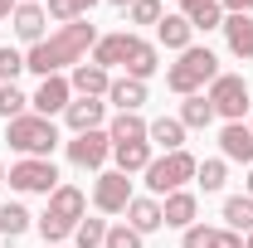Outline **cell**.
Returning a JSON list of instances; mask_svg holds the SVG:
<instances>
[{
	"instance_id": "74e56055",
	"label": "cell",
	"mask_w": 253,
	"mask_h": 248,
	"mask_svg": "<svg viewBox=\"0 0 253 248\" xmlns=\"http://www.w3.org/2000/svg\"><path fill=\"white\" fill-rule=\"evenodd\" d=\"M229 15H253V0H219Z\"/></svg>"
},
{
	"instance_id": "e0dca14e",
	"label": "cell",
	"mask_w": 253,
	"mask_h": 248,
	"mask_svg": "<svg viewBox=\"0 0 253 248\" xmlns=\"http://www.w3.org/2000/svg\"><path fill=\"white\" fill-rule=\"evenodd\" d=\"M146 141L161 146V151H185V122L180 117H156L146 126Z\"/></svg>"
},
{
	"instance_id": "7bdbcfd3",
	"label": "cell",
	"mask_w": 253,
	"mask_h": 248,
	"mask_svg": "<svg viewBox=\"0 0 253 248\" xmlns=\"http://www.w3.org/2000/svg\"><path fill=\"white\" fill-rule=\"evenodd\" d=\"M0 185H5V165H0Z\"/></svg>"
},
{
	"instance_id": "ffe728a7",
	"label": "cell",
	"mask_w": 253,
	"mask_h": 248,
	"mask_svg": "<svg viewBox=\"0 0 253 248\" xmlns=\"http://www.w3.org/2000/svg\"><path fill=\"white\" fill-rule=\"evenodd\" d=\"M190 34H195V25H190L185 15H161V25H156V39L166 44V49L185 54V49H190Z\"/></svg>"
},
{
	"instance_id": "d590c367",
	"label": "cell",
	"mask_w": 253,
	"mask_h": 248,
	"mask_svg": "<svg viewBox=\"0 0 253 248\" xmlns=\"http://www.w3.org/2000/svg\"><path fill=\"white\" fill-rule=\"evenodd\" d=\"M210 244H214V229H205V224H190L180 239V248H210Z\"/></svg>"
},
{
	"instance_id": "5bb4252c",
	"label": "cell",
	"mask_w": 253,
	"mask_h": 248,
	"mask_svg": "<svg viewBox=\"0 0 253 248\" xmlns=\"http://www.w3.org/2000/svg\"><path fill=\"white\" fill-rule=\"evenodd\" d=\"M200 214V200L190 195V190H175V195H166V205H161V219L170 224V229H190Z\"/></svg>"
},
{
	"instance_id": "2e32d148",
	"label": "cell",
	"mask_w": 253,
	"mask_h": 248,
	"mask_svg": "<svg viewBox=\"0 0 253 248\" xmlns=\"http://www.w3.org/2000/svg\"><path fill=\"white\" fill-rule=\"evenodd\" d=\"M68 83H73V93H78V97H107V88H112L107 68H97V63H78Z\"/></svg>"
},
{
	"instance_id": "b9f144b4",
	"label": "cell",
	"mask_w": 253,
	"mask_h": 248,
	"mask_svg": "<svg viewBox=\"0 0 253 248\" xmlns=\"http://www.w3.org/2000/svg\"><path fill=\"white\" fill-rule=\"evenodd\" d=\"M244 248H253V234H244Z\"/></svg>"
},
{
	"instance_id": "f1b7e54d",
	"label": "cell",
	"mask_w": 253,
	"mask_h": 248,
	"mask_svg": "<svg viewBox=\"0 0 253 248\" xmlns=\"http://www.w3.org/2000/svg\"><path fill=\"white\" fill-rule=\"evenodd\" d=\"M102 244H107V224H102V219H78L73 248H102Z\"/></svg>"
},
{
	"instance_id": "8992f818",
	"label": "cell",
	"mask_w": 253,
	"mask_h": 248,
	"mask_svg": "<svg viewBox=\"0 0 253 248\" xmlns=\"http://www.w3.org/2000/svg\"><path fill=\"white\" fill-rule=\"evenodd\" d=\"M10 190H20V195H54L59 190V170H54V161H44V156H25V161H15L10 165Z\"/></svg>"
},
{
	"instance_id": "4316f807",
	"label": "cell",
	"mask_w": 253,
	"mask_h": 248,
	"mask_svg": "<svg viewBox=\"0 0 253 248\" xmlns=\"http://www.w3.org/2000/svg\"><path fill=\"white\" fill-rule=\"evenodd\" d=\"M180 122L185 126H210L214 122V102H210L205 93H190L185 102H180Z\"/></svg>"
},
{
	"instance_id": "30bf717a",
	"label": "cell",
	"mask_w": 253,
	"mask_h": 248,
	"mask_svg": "<svg viewBox=\"0 0 253 248\" xmlns=\"http://www.w3.org/2000/svg\"><path fill=\"white\" fill-rule=\"evenodd\" d=\"M34 112L39 117H54V112H68V102H73V83L63 78V73H49L44 83H39V93L30 97Z\"/></svg>"
},
{
	"instance_id": "1f68e13d",
	"label": "cell",
	"mask_w": 253,
	"mask_h": 248,
	"mask_svg": "<svg viewBox=\"0 0 253 248\" xmlns=\"http://www.w3.org/2000/svg\"><path fill=\"white\" fill-rule=\"evenodd\" d=\"M25 107H30V97L20 93L15 83H5V88H0V117H5V122H15V117H25Z\"/></svg>"
},
{
	"instance_id": "8d00e7d4",
	"label": "cell",
	"mask_w": 253,
	"mask_h": 248,
	"mask_svg": "<svg viewBox=\"0 0 253 248\" xmlns=\"http://www.w3.org/2000/svg\"><path fill=\"white\" fill-rule=\"evenodd\" d=\"M210 248H244V234H234V229H214V244Z\"/></svg>"
},
{
	"instance_id": "f546056e",
	"label": "cell",
	"mask_w": 253,
	"mask_h": 248,
	"mask_svg": "<svg viewBox=\"0 0 253 248\" xmlns=\"http://www.w3.org/2000/svg\"><path fill=\"white\" fill-rule=\"evenodd\" d=\"M93 5H97V0H49V15L63 20V25H73V20H88Z\"/></svg>"
},
{
	"instance_id": "ab89813d",
	"label": "cell",
	"mask_w": 253,
	"mask_h": 248,
	"mask_svg": "<svg viewBox=\"0 0 253 248\" xmlns=\"http://www.w3.org/2000/svg\"><path fill=\"white\" fill-rule=\"evenodd\" d=\"M107 5H117V10H131V0H107Z\"/></svg>"
},
{
	"instance_id": "3957f363",
	"label": "cell",
	"mask_w": 253,
	"mask_h": 248,
	"mask_svg": "<svg viewBox=\"0 0 253 248\" xmlns=\"http://www.w3.org/2000/svg\"><path fill=\"white\" fill-rule=\"evenodd\" d=\"M214 78H219V59H214L210 49H195V44H190L185 54L166 68V88H170V93H180V97L200 93V88H205V83H214Z\"/></svg>"
},
{
	"instance_id": "ee69618b",
	"label": "cell",
	"mask_w": 253,
	"mask_h": 248,
	"mask_svg": "<svg viewBox=\"0 0 253 248\" xmlns=\"http://www.w3.org/2000/svg\"><path fill=\"white\" fill-rule=\"evenodd\" d=\"M44 248H63V244H44Z\"/></svg>"
},
{
	"instance_id": "8fae6325",
	"label": "cell",
	"mask_w": 253,
	"mask_h": 248,
	"mask_svg": "<svg viewBox=\"0 0 253 248\" xmlns=\"http://www.w3.org/2000/svg\"><path fill=\"white\" fill-rule=\"evenodd\" d=\"M10 20H15V34H20V39H25V44L34 49V44L44 39V25H49V10H44V5H34V0H20Z\"/></svg>"
},
{
	"instance_id": "60d3db41",
	"label": "cell",
	"mask_w": 253,
	"mask_h": 248,
	"mask_svg": "<svg viewBox=\"0 0 253 248\" xmlns=\"http://www.w3.org/2000/svg\"><path fill=\"white\" fill-rule=\"evenodd\" d=\"M249 200H253V165H249Z\"/></svg>"
},
{
	"instance_id": "603a6c76",
	"label": "cell",
	"mask_w": 253,
	"mask_h": 248,
	"mask_svg": "<svg viewBox=\"0 0 253 248\" xmlns=\"http://www.w3.org/2000/svg\"><path fill=\"white\" fill-rule=\"evenodd\" d=\"M112 156H117V170L122 175H136V170H146L156 156H151V141H122V146H112Z\"/></svg>"
},
{
	"instance_id": "836d02e7",
	"label": "cell",
	"mask_w": 253,
	"mask_h": 248,
	"mask_svg": "<svg viewBox=\"0 0 253 248\" xmlns=\"http://www.w3.org/2000/svg\"><path fill=\"white\" fill-rule=\"evenodd\" d=\"M25 73V54L20 49H0V83H15Z\"/></svg>"
},
{
	"instance_id": "f6af8a7d",
	"label": "cell",
	"mask_w": 253,
	"mask_h": 248,
	"mask_svg": "<svg viewBox=\"0 0 253 248\" xmlns=\"http://www.w3.org/2000/svg\"><path fill=\"white\" fill-rule=\"evenodd\" d=\"M34 5H39V0H34Z\"/></svg>"
},
{
	"instance_id": "7402d4cb",
	"label": "cell",
	"mask_w": 253,
	"mask_h": 248,
	"mask_svg": "<svg viewBox=\"0 0 253 248\" xmlns=\"http://www.w3.org/2000/svg\"><path fill=\"white\" fill-rule=\"evenodd\" d=\"M107 102H112L117 112H136V107L146 102V83H136V78H112V88H107Z\"/></svg>"
},
{
	"instance_id": "e575fe53",
	"label": "cell",
	"mask_w": 253,
	"mask_h": 248,
	"mask_svg": "<svg viewBox=\"0 0 253 248\" xmlns=\"http://www.w3.org/2000/svg\"><path fill=\"white\" fill-rule=\"evenodd\" d=\"M102 248H141V234L131 224H117V229H107V244Z\"/></svg>"
},
{
	"instance_id": "5b68a950",
	"label": "cell",
	"mask_w": 253,
	"mask_h": 248,
	"mask_svg": "<svg viewBox=\"0 0 253 248\" xmlns=\"http://www.w3.org/2000/svg\"><path fill=\"white\" fill-rule=\"evenodd\" d=\"M195 156L190 151H166L156 156L141 175H146V185H151V195H175V190H185V180H195Z\"/></svg>"
},
{
	"instance_id": "9a60e30c",
	"label": "cell",
	"mask_w": 253,
	"mask_h": 248,
	"mask_svg": "<svg viewBox=\"0 0 253 248\" xmlns=\"http://www.w3.org/2000/svg\"><path fill=\"white\" fill-rule=\"evenodd\" d=\"M224 39L234 59H253V15H224Z\"/></svg>"
},
{
	"instance_id": "7c38bea8",
	"label": "cell",
	"mask_w": 253,
	"mask_h": 248,
	"mask_svg": "<svg viewBox=\"0 0 253 248\" xmlns=\"http://www.w3.org/2000/svg\"><path fill=\"white\" fill-rule=\"evenodd\" d=\"M219 151H224V161H244V165H253V126H244V122H224V131H219Z\"/></svg>"
},
{
	"instance_id": "6da1fadb",
	"label": "cell",
	"mask_w": 253,
	"mask_h": 248,
	"mask_svg": "<svg viewBox=\"0 0 253 248\" xmlns=\"http://www.w3.org/2000/svg\"><path fill=\"white\" fill-rule=\"evenodd\" d=\"M93 44H97L93 20H73V25H63V30L44 34L30 54H25V68H34L39 78H49V73H59V68H78Z\"/></svg>"
},
{
	"instance_id": "7a4b0ae2",
	"label": "cell",
	"mask_w": 253,
	"mask_h": 248,
	"mask_svg": "<svg viewBox=\"0 0 253 248\" xmlns=\"http://www.w3.org/2000/svg\"><path fill=\"white\" fill-rule=\"evenodd\" d=\"M83 209H88L83 190H78V185H59L54 195H49V209L34 219V224H39V234H44V244H63V239L78 229Z\"/></svg>"
},
{
	"instance_id": "d6a6232c",
	"label": "cell",
	"mask_w": 253,
	"mask_h": 248,
	"mask_svg": "<svg viewBox=\"0 0 253 248\" xmlns=\"http://www.w3.org/2000/svg\"><path fill=\"white\" fill-rule=\"evenodd\" d=\"M131 25H161V0H131Z\"/></svg>"
},
{
	"instance_id": "f35d334b",
	"label": "cell",
	"mask_w": 253,
	"mask_h": 248,
	"mask_svg": "<svg viewBox=\"0 0 253 248\" xmlns=\"http://www.w3.org/2000/svg\"><path fill=\"white\" fill-rule=\"evenodd\" d=\"M5 15H15V0H0V20H5Z\"/></svg>"
},
{
	"instance_id": "ac0fdd59",
	"label": "cell",
	"mask_w": 253,
	"mask_h": 248,
	"mask_svg": "<svg viewBox=\"0 0 253 248\" xmlns=\"http://www.w3.org/2000/svg\"><path fill=\"white\" fill-rule=\"evenodd\" d=\"M102 112H107V102H97V97H78V102H68V126H73V136L78 131H97L102 126Z\"/></svg>"
},
{
	"instance_id": "4dcf8cb0",
	"label": "cell",
	"mask_w": 253,
	"mask_h": 248,
	"mask_svg": "<svg viewBox=\"0 0 253 248\" xmlns=\"http://www.w3.org/2000/svg\"><path fill=\"white\" fill-rule=\"evenodd\" d=\"M195 180L205 185V195H210V190H224V180H229V165H224V161H200V165H195Z\"/></svg>"
},
{
	"instance_id": "52a82bcc",
	"label": "cell",
	"mask_w": 253,
	"mask_h": 248,
	"mask_svg": "<svg viewBox=\"0 0 253 248\" xmlns=\"http://www.w3.org/2000/svg\"><path fill=\"white\" fill-rule=\"evenodd\" d=\"M205 97L214 102V117H224V122H244V112H249V83L239 73H219Z\"/></svg>"
},
{
	"instance_id": "d6986e66",
	"label": "cell",
	"mask_w": 253,
	"mask_h": 248,
	"mask_svg": "<svg viewBox=\"0 0 253 248\" xmlns=\"http://www.w3.org/2000/svg\"><path fill=\"white\" fill-rule=\"evenodd\" d=\"M180 15L195 30H224V5L219 0H180Z\"/></svg>"
},
{
	"instance_id": "277c9868",
	"label": "cell",
	"mask_w": 253,
	"mask_h": 248,
	"mask_svg": "<svg viewBox=\"0 0 253 248\" xmlns=\"http://www.w3.org/2000/svg\"><path fill=\"white\" fill-rule=\"evenodd\" d=\"M5 141H10L15 151H25V156H44V161H49V151L59 146V126H54V117L25 112V117L5 122Z\"/></svg>"
},
{
	"instance_id": "4fadbf2b",
	"label": "cell",
	"mask_w": 253,
	"mask_h": 248,
	"mask_svg": "<svg viewBox=\"0 0 253 248\" xmlns=\"http://www.w3.org/2000/svg\"><path fill=\"white\" fill-rule=\"evenodd\" d=\"M156 68H161V54H156V44H146V39H136V34H131V49H126V78L146 83V78H151Z\"/></svg>"
},
{
	"instance_id": "d4e9b609",
	"label": "cell",
	"mask_w": 253,
	"mask_h": 248,
	"mask_svg": "<svg viewBox=\"0 0 253 248\" xmlns=\"http://www.w3.org/2000/svg\"><path fill=\"white\" fill-rule=\"evenodd\" d=\"M224 224L234 234H253V200L249 195H229L224 200Z\"/></svg>"
},
{
	"instance_id": "83f0119b",
	"label": "cell",
	"mask_w": 253,
	"mask_h": 248,
	"mask_svg": "<svg viewBox=\"0 0 253 248\" xmlns=\"http://www.w3.org/2000/svg\"><path fill=\"white\" fill-rule=\"evenodd\" d=\"M30 224H34V214L25 205H5V209H0V234H5V239H20Z\"/></svg>"
},
{
	"instance_id": "cb8c5ba5",
	"label": "cell",
	"mask_w": 253,
	"mask_h": 248,
	"mask_svg": "<svg viewBox=\"0 0 253 248\" xmlns=\"http://www.w3.org/2000/svg\"><path fill=\"white\" fill-rule=\"evenodd\" d=\"M126 49H131V34H97V44H93V63H97V68L126 63Z\"/></svg>"
},
{
	"instance_id": "ba28073f",
	"label": "cell",
	"mask_w": 253,
	"mask_h": 248,
	"mask_svg": "<svg viewBox=\"0 0 253 248\" xmlns=\"http://www.w3.org/2000/svg\"><path fill=\"white\" fill-rule=\"evenodd\" d=\"M136 195H131V180H126L122 170H102L93 185V205L102 214H126V205H131Z\"/></svg>"
},
{
	"instance_id": "484cf974",
	"label": "cell",
	"mask_w": 253,
	"mask_h": 248,
	"mask_svg": "<svg viewBox=\"0 0 253 248\" xmlns=\"http://www.w3.org/2000/svg\"><path fill=\"white\" fill-rule=\"evenodd\" d=\"M146 126L151 122H141L136 112H117L112 126H107V136H112V146H122V141H146Z\"/></svg>"
},
{
	"instance_id": "9c48e42d",
	"label": "cell",
	"mask_w": 253,
	"mask_h": 248,
	"mask_svg": "<svg viewBox=\"0 0 253 248\" xmlns=\"http://www.w3.org/2000/svg\"><path fill=\"white\" fill-rule=\"evenodd\" d=\"M112 156V136L97 126V131H78L73 141H68V161L78 165V170H97L102 161Z\"/></svg>"
},
{
	"instance_id": "44dd1931",
	"label": "cell",
	"mask_w": 253,
	"mask_h": 248,
	"mask_svg": "<svg viewBox=\"0 0 253 248\" xmlns=\"http://www.w3.org/2000/svg\"><path fill=\"white\" fill-rule=\"evenodd\" d=\"M126 224H131L136 234H156V229L166 224V219H161V205H156V200H146V195H136V200L126 205Z\"/></svg>"
}]
</instances>
